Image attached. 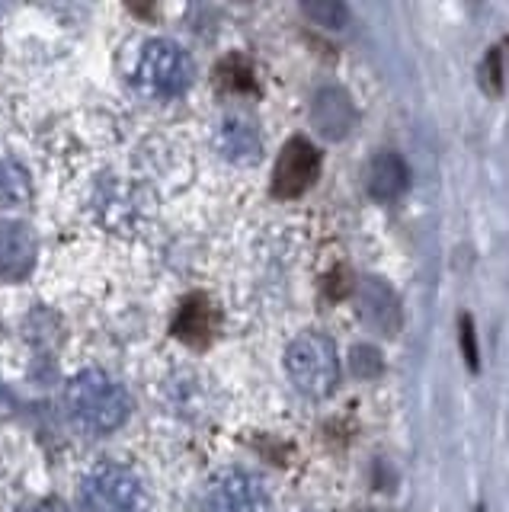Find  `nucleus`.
<instances>
[{
  "label": "nucleus",
  "instance_id": "obj_19",
  "mask_svg": "<svg viewBox=\"0 0 509 512\" xmlns=\"http://www.w3.org/2000/svg\"><path fill=\"white\" fill-rule=\"evenodd\" d=\"M474 512H484V506H477V509H474Z\"/></svg>",
  "mask_w": 509,
  "mask_h": 512
},
{
  "label": "nucleus",
  "instance_id": "obj_18",
  "mask_svg": "<svg viewBox=\"0 0 509 512\" xmlns=\"http://www.w3.org/2000/svg\"><path fill=\"white\" fill-rule=\"evenodd\" d=\"M327 292L333 295V298H343L346 292H349V279L343 282V269H337L333 276L327 279Z\"/></svg>",
  "mask_w": 509,
  "mask_h": 512
},
{
  "label": "nucleus",
  "instance_id": "obj_8",
  "mask_svg": "<svg viewBox=\"0 0 509 512\" xmlns=\"http://www.w3.org/2000/svg\"><path fill=\"white\" fill-rule=\"evenodd\" d=\"M311 122L314 128L330 141H340L353 132L356 125V106L349 100V93L340 87H324L314 93L311 103Z\"/></svg>",
  "mask_w": 509,
  "mask_h": 512
},
{
  "label": "nucleus",
  "instance_id": "obj_13",
  "mask_svg": "<svg viewBox=\"0 0 509 512\" xmlns=\"http://www.w3.org/2000/svg\"><path fill=\"white\" fill-rule=\"evenodd\" d=\"M215 87L221 93H257V77H253L250 61L241 55H228L215 64Z\"/></svg>",
  "mask_w": 509,
  "mask_h": 512
},
{
  "label": "nucleus",
  "instance_id": "obj_16",
  "mask_svg": "<svg viewBox=\"0 0 509 512\" xmlns=\"http://www.w3.org/2000/svg\"><path fill=\"white\" fill-rule=\"evenodd\" d=\"M458 343H461V356H465L468 368L477 372V368H481V349H477V330H474L471 314L458 317Z\"/></svg>",
  "mask_w": 509,
  "mask_h": 512
},
{
  "label": "nucleus",
  "instance_id": "obj_6",
  "mask_svg": "<svg viewBox=\"0 0 509 512\" xmlns=\"http://www.w3.org/2000/svg\"><path fill=\"white\" fill-rule=\"evenodd\" d=\"M317 173H321V151L314 148L308 138H289L285 148L276 160V173H273V196L289 202L305 196V192L317 183Z\"/></svg>",
  "mask_w": 509,
  "mask_h": 512
},
{
  "label": "nucleus",
  "instance_id": "obj_15",
  "mask_svg": "<svg viewBox=\"0 0 509 512\" xmlns=\"http://www.w3.org/2000/svg\"><path fill=\"white\" fill-rule=\"evenodd\" d=\"M349 368H353V375L362 378V381H372L381 375V368H385V362H381V352L375 346H356L353 352H349Z\"/></svg>",
  "mask_w": 509,
  "mask_h": 512
},
{
  "label": "nucleus",
  "instance_id": "obj_12",
  "mask_svg": "<svg viewBox=\"0 0 509 512\" xmlns=\"http://www.w3.org/2000/svg\"><path fill=\"white\" fill-rule=\"evenodd\" d=\"M215 141H218V151L228 160H234V164H257L263 157V144H260L257 128L237 116L221 122Z\"/></svg>",
  "mask_w": 509,
  "mask_h": 512
},
{
  "label": "nucleus",
  "instance_id": "obj_7",
  "mask_svg": "<svg viewBox=\"0 0 509 512\" xmlns=\"http://www.w3.org/2000/svg\"><path fill=\"white\" fill-rule=\"evenodd\" d=\"M356 314L362 317V324L381 333V336H394L404 324V308L401 298H397L394 288L378 279V276H365L356 285Z\"/></svg>",
  "mask_w": 509,
  "mask_h": 512
},
{
  "label": "nucleus",
  "instance_id": "obj_17",
  "mask_svg": "<svg viewBox=\"0 0 509 512\" xmlns=\"http://www.w3.org/2000/svg\"><path fill=\"white\" fill-rule=\"evenodd\" d=\"M481 84L487 93L500 96L503 93V64H500V48H490L484 64H481Z\"/></svg>",
  "mask_w": 509,
  "mask_h": 512
},
{
  "label": "nucleus",
  "instance_id": "obj_9",
  "mask_svg": "<svg viewBox=\"0 0 509 512\" xmlns=\"http://www.w3.org/2000/svg\"><path fill=\"white\" fill-rule=\"evenodd\" d=\"M36 263V234L20 221H0V279H23Z\"/></svg>",
  "mask_w": 509,
  "mask_h": 512
},
{
  "label": "nucleus",
  "instance_id": "obj_10",
  "mask_svg": "<svg viewBox=\"0 0 509 512\" xmlns=\"http://www.w3.org/2000/svg\"><path fill=\"white\" fill-rule=\"evenodd\" d=\"M407 186H410V170H407L401 154L381 151L369 160V170H365V189H369L372 199L391 202L397 196H404Z\"/></svg>",
  "mask_w": 509,
  "mask_h": 512
},
{
  "label": "nucleus",
  "instance_id": "obj_4",
  "mask_svg": "<svg viewBox=\"0 0 509 512\" xmlns=\"http://www.w3.org/2000/svg\"><path fill=\"white\" fill-rule=\"evenodd\" d=\"M193 77H196V64L189 58V52L167 39L148 42L135 68L141 93L154 96V100H177V96H183L193 87Z\"/></svg>",
  "mask_w": 509,
  "mask_h": 512
},
{
  "label": "nucleus",
  "instance_id": "obj_5",
  "mask_svg": "<svg viewBox=\"0 0 509 512\" xmlns=\"http://www.w3.org/2000/svg\"><path fill=\"white\" fill-rule=\"evenodd\" d=\"M202 512H269V493L257 474L225 468L205 484Z\"/></svg>",
  "mask_w": 509,
  "mask_h": 512
},
{
  "label": "nucleus",
  "instance_id": "obj_3",
  "mask_svg": "<svg viewBox=\"0 0 509 512\" xmlns=\"http://www.w3.org/2000/svg\"><path fill=\"white\" fill-rule=\"evenodd\" d=\"M84 512H148V490L125 464L103 461L81 480Z\"/></svg>",
  "mask_w": 509,
  "mask_h": 512
},
{
  "label": "nucleus",
  "instance_id": "obj_20",
  "mask_svg": "<svg viewBox=\"0 0 509 512\" xmlns=\"http://www.w3.org/2000/svg\"><path fill=\"white\" fill-rule=\"evenodd\" d=\"M506 48H509V39H506Z\"/></svg>",
  "mask_w": 509,
  "mask_h": 512
},
{
  "label": "nucleus",
  "instance_id": "obj_21",
  "mask_svg": "<svg viewBox=\"0 0 509 512\" xmlns=\"http://www.w3.org/2000/svg\"><path fill=\"white\" fill-rule=\"evenodd\" d=\"M365 512H372V509H365Z\"/></svg>",
  "mask_w": 509,
  "mask_h": 512
},
{
  "label": "nucleus",
  "instance_id": "obj_2",
  "mask_svg": "<svg viewBox=\"0 0 509 512\" xmlns=\"http://www.w3.org/2000/svg\"><path fill=\"white\" fill-rule=\"evenodd\" d=\"M285 368H289V378L295 388L314 400L333 394V388H337V381H340L337 346H333L330 336L317 330L298 333L289 343V349H285Z\"/></svg>",
  "mask_w": 509,
  "mask_h": 512
},
{
  "label": "nucleus",
  "instance_id": "obj_11",
  "mask_svg": "<svg viewBox=\"0 0 509 512\" xmlns=\"http://www.w3.org/2000/svg\"><path fill=\"white\" fill-rule=\"evenodd\" d=\"M215 308H212V301L205 298V295H189L183 304H180V314L177 320H173V336L189 346H209L212 343V336H215Z\"/></svg>",
  "mask_w": 509,
  "mask_h": 512
},
{
  "label": "nucleus",
  "instance_id": "obj_1",
  "mask_svg": "<svg viewBox=\"0 0 509 512\" xmlns=\"http://www.w3.org/2000/svg\"><path fill=\"white\" fill-rule=\"evenodd\" d=\"M132 413L129 391L100 368L74 375L65 388V416L84 436H109Z\"/></svg>",
  "mask_w": 509,
  "mask_h": 512
},
{
  "label": "nucleus",
  "instance_id": "obj_14",
  "mask_svg": "<svg viewBox=\"0 0 509 512\" xmlns=\"http://www.w3.org/2000/svg\"><path fill=\"white\" fill-rule=\"evenodd\" d=\"M301 13H305L311 23L327 26V29H343L349 23V7L340 4V0H311V4H301Z\"/></svg>",
  "mask_w": 509,
  "mask_h": 512
}]
</instances>
